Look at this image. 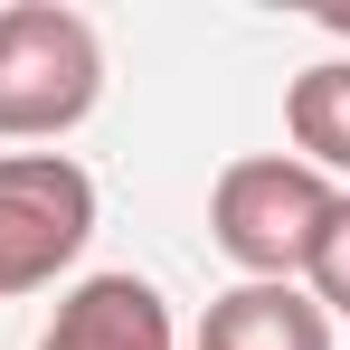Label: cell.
<instances>
[{
    "label": "cell",
    "instance_id": "obj_1",
    "mask_svg": "<svg viewBox=\"0 0 350 350\" xmlns=\"http://www.w3.org/2000/svg\"><path fill=\"white\" fill-rule=\"evenodd\" d=\"M105 95V38L66 0L0 10V142H57Z\"/></svg>",
    "mask_w": 350,
    "mask_h": 350
},
{
    "label": "cell",
    "instance_id": "obj_2",
    "mask_svg": "<svg viewBox=\"0 0 350 350\" xmlns=\"http://www.w3.org/2000/svg\"><path fill=\"white\" fill-rule=\"evenodd\" d=\"M332 180L312 171V161H293V152H246L218 171L208 189V237H218V256H228L246 284H293L303 265H312V237L332 218Z\"/></svg>",
    "mask_w": 350,
    "mask_h": 350
},
{
    "label": "cell",
    "instance_id": "obj_3",
    "mask_svg": "<svg viewBox=\"0 0 350 350\" xmlns=\"http://www.w3.org/2000/svg\"><path fill=\"white\" fill-rule=\"evenodd\" d=\"M95 237V180L66 152H0V303L57 284Z\"/></svg>",
    "mask_w": 350,
    "mask_h": 350
},
{
    "label": "cell",
    "instance_id": "obj_4",
    "mask_svg": "<svg viewBox=\"0 0 350 350\" xmlns=\"http://www.w3.org/2000/svg\"><path fill=\"white\" fill-rule=\"evenodd\" d=\"M38 350H171V303L142 275H85Z\"/></svg>",
    "mask_w": 350,
    "mask_h": 350
},
{
    "label": "cell",
    "instance_id": "obj_5",
    "mask_svg": "<svg viewBox=\"0 0 350 350\" xmlns=\"http://www.w3.org/2000/svg\"><path fill=\"white\" fill-rule=\"evenodd\" d=\"M199 350H332V322L303 284H228L199 322Z\"/></svg>",
    "mask_w": 350,
    "mask_h": 350
},
{
    "label": "cell",
    "instance_id": "obj_6",
    "mask_svg": "<svg viewBox=\"0 0 350 350\" xmlns=\"http://www.w3.org/2000/svg\"><path fill=\"white\" fill-rule=\"evenodd\" d=\"M284 133H293V161L350 180V57H322L284 85Z\"/></svg>",
    "mask_w": 350,
    "mask_h": 350
},
{
    "label": "cell",
    "instance_id": "obj_7",
    "mask_svg": "<svg viewBox=\"0 0 350 350\" xmlns=\"http://www.w3.org/2000/svg\"><path fill=\"white\" fill-rule=\"evenodd\" d=\"M303 284H312V303H322V322H332V312L350 322V189L332 199V218H322V237H312Z\"/></svg>",
    "mask_w": 350,
    "mask_h": 350
}]
</instances>
